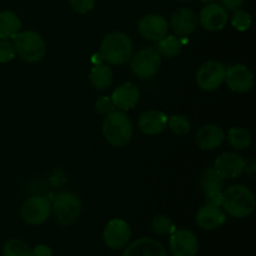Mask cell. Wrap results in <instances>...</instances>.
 Returning a JSON list of instances; mask_svg holds the SVG:
<instances>
[{
  "label": "cell",
  "instance_id": "obj_23",
  "mask_svg": "<svg viewBox=\"0 0 256 256\" xmlns=\"http://www.w3.org/2000/svg\"><path fill=\"white\" fill-rule=\"evenodd\" d=\"M200 186L202 192H222L224 190V179L218 174L214 168H206L200 175Z\"/></svg>",
  "mask_w": 256,
  "mask_h": 256
},
{
  "label": "cell",
  "instance_id": "obj_4",
  "mask_svg": "<svg viewBox=\"0 0 256 256\" xmlns=\"http://www.w3.org/2000/svg\"><path fill=\"white\" fill-rule=\"evenodd\" d=\"M12 39L15 52L26 62H38L44 58L46 45L42 35L32 30L15 34Z\"/></svg>",
  "mask_w": 256,
  "mask_h": 256
},
{
  "label": "cell",
  "instance_id": "obj_30",
  "mask_svg": "<svg viewBox=\"0 0 256 256\" xmlns=\"http://www.w3.org/2000/svg\"><path fill=\"white\" fill-rule=\"evenodd\" d=\"M15 49L9 40L0 39V62H9L15 58Z\"/></svg>",
  "mask_w": 256,
  "mask_h": 256
},
{
  "label": "cell",
  "instance_id": "obj_25",
  "mask_svg": "<svg viewBox=\"0 0 256 256\" xmlns=\"http://www.w3.org/2000/svg\"><path fill=\"white\" fill-rule=\"evenodd\" d=\"M228 142L234 149L245 150L252 144V135L244 128H232L228 132Z\"/></svg>",
  "mask_w": 256,
  "mask_h": 256
},
{
  "label": "cell",
  "instance_id": "obj_15",
  "mask_svg": "<svg viewBox=\"0 0 256 256\" xmlns=\"http://www.w3.org/2000/svg\"><path fill=\"white\" fill-rule=\"evenodd\" d=\"M198 15L189 8L175 10L170 18V25L178 36H188L192 34L198 26Z\"/></svg>",
  "mask_w": 256,
  "mask_h": 256
},
{
  "label": "cell",
  "instance_id": "obj_26",
  "mask_svg": "<svg viewBox=\"0 0 256 256\" xmlns=\"http://www.w3.org/2000/svg\"><path fill=\"white\" fill-rule=\"evenodd\" d=\"M2 256H32V249L22 240L12 239L2 246Z\"/></svg>",
  "mask_w": 256,
  "mask_h": 256
},
{
  "label": "cell",
  "instance_id": "obj_10",
  "mask_svg": "<svg viewBox=\"0 0 256 256\" xmlns=\"http://www.w3.org/2000/svg\"><path fill=\"white\" fill-rule=\"evenodd\" d=\"M170 250L174 256H195L199 252V240L190 230H175L170 234Z\"/></svg>",
  "mask_w": 256,
  "mask_h": 256
},
{
  "label": "cell",
  "instance_id": "obj_35",
  "mask_svg": "<svg viewBox=\"0 0 256 256\" xmlns=\"http://www.w3.org/2000/svg\"><path fill=\"white\" fill-rule=\"evenodd\" d=\"M32 256H52V252L48 245L40 244L32 249Z\"/></svg>",
  "mask_w": 256,
  "mask_h": 256
},
{
  "label": "cell",
  "instance_id": "obj_5",
  "mask_svg": "<svg viewBox=\"0 0 256 256\" xmlns=\"http://www.w3.org/2000/svg\"><path fill=\"white\" fill-rule=\"evenodd\" d=\"M82 208L80 198L72 192H62L56 194L52 205L55 220L64 226L74 224L79 219L82 214Z\"/></svg>",
  "mask_w": 256,
  "mask_h": 256
},
{
  "label": "cell",
  "instance_id": "obj_18",
  "mask_svg": "<svg viewBox=\"0 0 256 256\" xmlns=\"http://www.w3.org/2000/svg\"><path fill=\"white\" fill-rule=\"evenodd\" d=\"M168 116L160 110H148L140 114L138 120V128L145 135H158L166 128Z\"/></svg>",
  "mask_w": 256,
  "mask_h": 256
},
{
  "label": "cell",
  "instance_id": "obj_19",
  "mask_svg": "<svg viewBox=\"0 0 256 256\" xmlns=\"http://www.w3.org/2000/svg\"><path fill=\"white\" fill-rule=\"evenodd\" d=\"M112 100L115 108L120 109L122 112H128V110L135 108V105L139 102L140 92L136 85L132 82H124L112 92Z\"/></svg>",
  "mask_w": 256,
  "mask_h": 256
},
{
  "label": "cell",
  "instance_id": "obj_20",
  "mask_svg": "<svg viewBox=\"0 0 256 256\" xmlns=\"http://www.w3.org/2000/svg\"><path fill=\"white\" fill-rule=\"evenodd\" d=\"M226 222V215L220 206L205 204L196 212V224L202 230H215Z\"/></svg>",
  "mask_w": 256,
  "mask_h": 256
},
{
  "label": "cell",
  "instance_id": "obj_12",
  "mask_svg": "<svg viewBox=\"0 0 256 256\" xmlns=\"http://www.w3.org/2000/svg\"><path fill=\"white\" fill-rule=\"evenodd\" d=\"M225 82L232 92L244 94L254 88V74L245 65H232L226 70Z\"/></svg>",
  "mask_w": 256,
  "mask_h": 256
},
{
  "label": "cell",
  "instance_id": "obj_17",
  "mask_svg": "<svg viewBox=\"0 0 256 256\" xmlns=\"http://www.w3.org/2000/svg\"><path fill=\"white\" fill-rule=\"evenodd\" d=\"M122 256H168V252L162 242L152 238H140L128 245Z\"/></svg>",
  "mask_w": 256,
  "mask_h": 256
},
{
  "label": "cell",
  "instance_id": "obj_32",
  "mask_svg": "<svg viewBox=\"0 0 256 256\" xmlns=\"http://www.w3.org/2000/svg\"><path fill=\"white\" fill-rule=\"evenodd\" d=\"M95 0H70V5L72 9L79 14H86L92 10Z\"/></svg>",
  "mask_w": 256,
  "mask_h": 256
},
{
  "label": "cell",
  "instance_id": "obj_22",
  "mask_svg": "<svg viewBox=\"0 0 256 256\" xmlns=\"http://www.w3.org/2000/svg\"><path fill=\"white\" fill-rule=\"evenodd\" d=\"M112 68L108 65L99 64L95 65L89 72V82L96 90H105L112 84Z\"/></svg>",
  "mask_w": 256,
  "mask_h": 256
},
{
  "label": "cell",
  "instance_id": "obj_31",
  "mask_svg": "<svg viewBox=\"0 0 256 256\" xmlns=\"http://www.w3.org/2000/svg\"><path fill=\"white\" fill-rule=\"evenodd\" d=\"M95 109L99 114L102 115H108L110 112H112L115 110V105L112 102V98L109 96H102L96 100L95 102Z\"/></svg>",
  "mask_w": 256,
  "mask_h": 256
},
{
  "label": "cell",
  "instance_id": "obj_9",
  "mask_svg": "<svg viewBox=\"0 0 256 256\" xmlns=\"http://www.w3.org/2000/svg\"><path fill=\"white\" fill-rule=\"evenodd\" d=\"M102 239L108 248L112 250H120L130 242L132 229L125 220L112 219L105 226Z\"/></svg>",
  "mask_w": 256,
  "mask_h": 256
},
{
  "label": "cell",
  "instance_id": "obj_3",
  "mask_svg": "<svg viewBox=\"0 0 256 256\" xmlns=\"http://www.w3.org/2000/svg\"><path fill=\"white\" fill-rule=\"evenodd\" d=\"M102 135L110 145L125 146L132 138V122L124 112L114 110L106 115L102 122Z\"/></svg>",
  "mask_w": 256,
  "mask_h": 256
},
{
  "label": "cell",
  "instance_id": "obj_34",
  "mask_svg": "<svg viewBox=\"0 0 256 256\" xmlns=\"http://www.w3.org/2000/svg\"><path fill=\"white\" fill-rule=\"evenodd\" d=\"M222 6L225 10L235 12V10H239L242 8V5L244 4V0H222Z\"/></svg>",
  "mask_w": 256,
  "mask_h": 256
},
{
  "label": "cell",
  "instance_id": "obj_27",
  "mask_svg": "<svg viewBox=\"0 0 256 256\" xmlns=\"http://www.w3.org/2000/svg\"><path fill=\"white\" fill-rule=\"evenodd\" d=\"M166 125L174 134L180 135V136L189 134L190 130H192V122L185 115H172V116L168 118Z\"/></svg>",
  "mask_w": 256,
  "mask_h": 256
},
{
  "label": "cell",
  "instance_id": "obj_11",
  "mask_svg": "<svg viewBox=\"0 0 256 256\" xmlns=\"http://www.w3.org/2000/svg\"><path fill=\"white\" fill-rule=\"evenodd\" d=\"M228 12L216 2H209L199 12L198 22L208 32H220L228 24Z\"/></svg>",
  "mask_w": 256,
  "mask_h": 256
},
{
  "label": "cell",
  "instance_id": "obj_21",
  "mask_svg": "<svg viewBox=\"0 0 256 256\" xmlns=\"http://www.w3.org/2000/svg\"><path fill=\"white\" fill-rule=\"evenodd\" d=\"M20 28H22V22L14 12L10 10L0 12V39H12L20 32Z\"/></svg>",
  "mask_w": 256,
  "mask_h": 256
},
{
  "label": "cell",
  "instance_id": "obj_16",
  "mask_svg": "<svg viewBox=\"0 0 256 256\" xmlns=\"http://www.w3.org/2000/svg\"><path fill=\"white\" fill-rule=\"evenodd\" d=\"M226 139L225 132L215 124H208L200 128L195 135V142L198 146L205 152L215 150L222 146L224 140Z\"/></svg>",
  "mask_w": 256,
  "mask_h": 256
},
{
  "label": "cell",
  "instance_id": "obj_33",
  "mask_svg": "<svg viewBox=\"0 0 256 256\" xmlns=\"http://www.w3.org/2000/svg\"><path fill=\"white\" fill-rule=\"evenodd\" d=\"M205 202L209 205L222 208V192H205Z\"/></svg>",
  "mask_w": 256,
  "mask_h": 256
},
{
  "label": "cell",
  "instance_id": "obj_36",
  "mask_svg": "<svg viewBox=\"0 0 256 256\" xmlns=\"http://www.w3.org/2000/svg\"><path fill=\"white\" fill-rule=\"evenodd\" d=\"M200 2H214L215 0H200Z\"/></svg>",
  "mask_w": 256,
  "mask_h": 256
},
{
  "label": "cell",
  "instance_id": "obj_14",
  "mask_svg": "<svg viewBox=\"0 0 256 256\" xmlns=\"http://www.w3.org/2000/svg\"><path fill=\"white\" fill-rule=\"evenodd\" d=\"M246 160L236 152H222L215 160L214 169L222 179H234L244 172Z\"/></svg>",
  "mask_w": 256,
  "mask_h": 256
},
{
  "label": "cell",
  "instance_id": "obj_7",
  "mask_svg": "<svg viewBox=\"0 0 256 256\" xmlns=\"http://www.w3.org/2000/svg\"><path fill=\"white\" fill-rule=\"evenodd\" d=\"M226 68L216 60L204 62L196 72L198 86L205 92H214L225 82Z\"/></svg>",
  "mask_w": 256,
  "mask_h": 256
},
{
  "label": "cell",
  "instance_id": "obj_24",
  "mask_svg": "<svg viewBox=\"0 0 256 256\" xmlns=\"http://www.w3.org/2000/svg\"><path fill=\"white\" fill-rule=\"evenodd\" d=\"M182 49V42L179 38L174 35H168L164 36L162 40L158 42L156 50L160 52L162 56L165 58H174L180 54Z\"/></svg>",
  "mask_w": 256,
  "mask_h": 256
},
{
  "label": "cell",
  "instance_id": "obj_29",
  "mask_svg": "<svg viewBox=\"0 0 256 256\" xmlns=\"http://www.w3.org/2000/svg\"><path fill=\"white\" fill-rule=\"evenodd\" d=\"M232 26L239 32H246L252 25V15L245 10H235L232 19Z\"/></svg>",
  "mask_w": 256,
  "mask_h": 256
},
{
  "label": "cell",
  "instance_id": "obj_13",
  "mask_svg": "<svg viewBox=\"0 0 256 256\" xmlns=\"http://www.w3.org/2000/svg\"><path fill=\"white\" fill-rule=\"evenodd\" d=\"M140 35L149 42H158L162 38L166 36L169 30V22L162 15L149 14L142 18L138 25Z\"/></svg>",
  "mask_w": 256,
  "mask_h": 256
},
{
  "label": "cell",
  "instance_id": "obj_1",
  "mask_svg": "<svg viewBox=\"0 0 256 256\" xmlns=\"http://www.w3.org/2000/svg\"><path fill=\"white\" fill-rule=\"evenodd\" d=\"M255 204L254 192L245 185H232L222 190V208L230 216L236 219L248 218L254 212Z\"/></svg>",
  "mask_w": 256,
  "mask_h": 256
},
{
  "label": "cell",
  "instance_id": "obj_2",
  "mask_svg": "<svg viewBox=\"0 0 256 256\" xmlns=\"http://www.w3.org/2000/svg\"><path fill=\"white\" fill-rule=\"evenodd\" d=\"M134 52L132 42L122 32H112L105 35L100 44V56L110 65H124L130 62Z\"/></svg>",
  "mask_w": 256,
  "mask_h": 256
},
{
  "label": "cell",
  "instance_id": "obj_28",
  "mask_svg": "<svg viewBox=\"0 0 256 256\" xmlns=\"http://www.w3.org/2000/svg\"><path fill=\"white\" fill-rule=\"evenodd\" d=\"M152 229L158 235H170L176 230V228L169 216L156 215L152 222Z\"/></svg>",
  "mask_w": 256,
  "mask_h": 256
},
{
  "label": "cell",
  "instance_id": "obj_6",
  "mask_svg": "<svg viewBox=\"0 0 256 256\" xmlns=\"http://www.w3.org/2000/svg\"><path fill=\"white\" fill-rule=\"evenodd\" d=\"M162 66V55L156 48H142L130 59V69L139 79H150Z\"/></svg>",
  "mask_w": 256,
  "mask_h": 256
},
{
  "label": "cell",
  "instance_id": "obj_8",
  "mask_svg": "<svg viewBox=\"0 0 256 256\" xmlns=\"http://www.w3.org/2000/svg\"><path fill=\"white\" fill-rule=\"evenodd\" d=\"M52 214V204L40 195L29 198L22 206V218L26 224L40 225L46 222Z\"/></svg>",
  "mask_w": 256,
  "mask_h": 256
},
{
  "label": "cell",
  "instance_id": "obj_37",
  "mask_svg": "<svg viewBox=\"0 0 256 256\" xmlns=\"http://www.w3.org/2000/svg\"><path fill=\"white\" fill-rule=\"evenodd\" d=\"M179 2H192V0H179Z\"/></svg>",
  "mask_w": 256,
  "mask_h": 256
}]
</instances>
